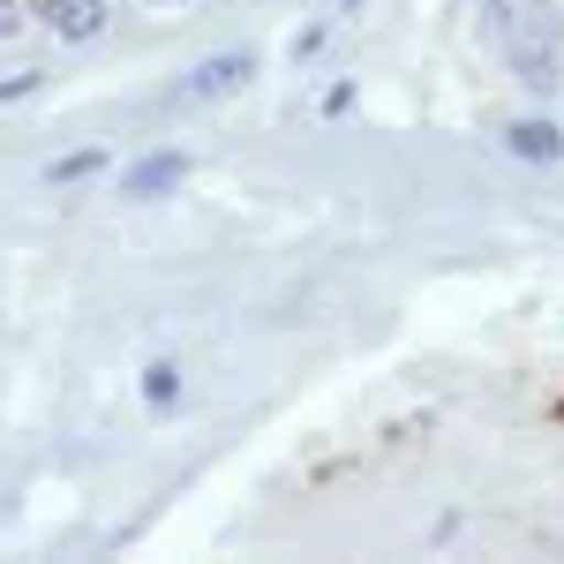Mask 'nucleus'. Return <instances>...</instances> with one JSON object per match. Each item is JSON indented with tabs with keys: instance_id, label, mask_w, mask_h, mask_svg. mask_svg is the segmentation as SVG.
Segmentation results:
<instances>
[{
	"instance_id": "nucleus-1",
	"label": "nucleus",
	"mask_w": 564,
	"mask_h": 564,
	"mask_svg": "<svg viewBox=\"0 0 564 564\" xmlns=\"http://www.w3.org/2000/svg\"><path fill=\"white\" fill-rule=\"evenodd\" d=\"M249 76H257V61H249V53H212V61L181 84V98H188V106H218V98L249 90Z\"/></svg>"
},
{
	"instance_id": "nucleus-2",
	"label": "nucleus",
	"mask_w": 564,
	"mask_h": 564,
	"mask_svg": "<svg viewBox=\"0 0 564 564\" xmlns=\"http://www.w3.org/2000/svg\"><path fill=\"white\" fill-rule=\"evenodd\" d=\"M181 181H188V151H151V159H135L129 174H121V196L151 204V196H166V188H181Z\"/></svg>"
},
{
	"instance_id": "nucleus-3",
	"label": "nucleus",
	"mask_w": 564,
	"mask_h": 564,
	"mask_svg": "<svg viewBox=\"0 0 564 564\" xmlns=\"http://www.w3.org/2000/svg\"><path fill=\"white\" fill-rule=\"evenodd\" d=\"M39 15L53 23V39H68V45H90L106 31V0H45Z\"/></svg>"
},
{
	"instance_id": "nucleus-4",
	"label": "nucleus",
	"mask_w": 564,
	"mask_h": 564,
	"mask_svg": "<svg viewBox=\"0 0 564 564\" xmlns=\"http://www.w3.org/2000/svg\"><path fill=\"white\" fill-rule=\"evenodd\" d=\"M505 151H512V159H534V166H557L564 129L557 121H512V129H505Z\"/></svg>"
},
{
	"instance_id": "nucleus-5",
	"label": "nucleus",
	"mask_w": 564,
	"mask_h": 564,
	"mask_svg": "<svg viewBox=\"0 0 564 564\" xmlns=\"http://www.w3.org/2000/svg\"><path fill=\"white\" fill-rule=\"evenodd\" d=\"M174 391H181L174 361H151V369H143V399H151V406H174Z\"/></svg>"
},
{
	"instance_id": "nucleus-6",
	"label": "nucleus",
	"mask_w": 564,
	"mask_h": 564,
	"mask_svg": "<svg viewBox=\"0 0 564 564\" xmlns=\"http://www.w3.org/2000/svg\"><path fill=\"white\" fill-rule=\"evenodd\" d=\"M98 174V151H76V159H53L45 166V181H90Z\"/></svg>"
},
{
	"instance_id": "nucleus-7",
	"label": "nucleus",
	"mask_w": 564,
	"mask_h": 564,
	"mask_svg": "<svg viewBox=\"0 0 564 564\" xmlns=\"http://www.w3.org/2000/svg\"><path fill=\"white\" fill-rule=\"evenodd\" d=\"M23 15H31L23 0H0V39H15V31H23Z\"/></svg>"
}]
</instances>
